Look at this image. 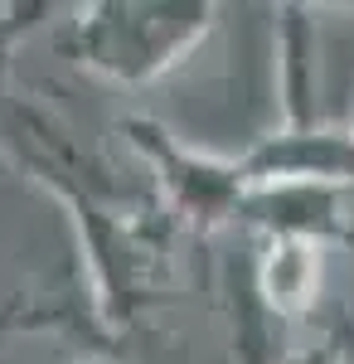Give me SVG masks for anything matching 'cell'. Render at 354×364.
Segmentation results:
<instances>
[{"label":"cell","mask_w":354,"mask_h":364,"mask_svg":"<svg viewBox=\"0 0 354 364\" xmlns=\"http://www.w3.org/2000/svg\"><path fill=\"white\" fill-rule=\"evenodd\" d=\"M247 185H354V127L350 132H281L252 146L243 161Z\"/></svg>","instance_id":"3957f363"},{"label":"cell","mask_w":354,"mask_h":364,"mask_svg":"<svg viewBox=\"0 0 354 364\" xmlns=\"http://www.w3.org/2000/svg\"><path fill=\"white\" fill-rule=\"evenodd\" d=\"M277 54H281V112L286 132H316V20L301 5L277 10Z\"/></svg>","instance_id":"5b68a950"},{"label":"cell","mask_w":354,"mask_h":364,"mask_svg":"<svg viewBox=\"0 0 354 364\" xmlns=\"http://www.w3.org/2000/svg\"><path fill=\"white\" fill-rule=\"evenodd\" d=\"M281 364H340V350H335V340H321V345H306V350H296V355H286Z\"/></svg>","instance_id":"8992f818"},{"label":"cell","mask_w":354,"mask_h":364,"mask_svg":"<svg viewBox=\"0 0 354 364\" xmlns=\"http://www.w3.org/2000/svg\"><path fill=\"white\" fill-rule=\"evenodd\" d=\"M330 340H335V350H340V364H354V321L345 316V311H335Z\"/></svg>","instance_id":"52a82bcc"},{"label":"cell","mask_w":354,"mask_h":364,"mask_svg":"<svg viewBox=\"0 0 354 364\" xmlns=\"http://www.w3.org/2000/svg\"><path fill=\"white\" fill-rule=\"evenodd\" d=\"M238 219L267 228V238H296V243L350 238L340 228V190L335 185H247Z\"/></svg>","instance_id":"277c9868"},{"label":"cell","mask_w":354,"mask_h":364,"mask_svg":"<svg viewBox=\"0 0 354 364\" xmlns=\"http://www.w3.org/2000/svg\"><path fill=\"white\" fill-rule=\"evenodd\" d=\"M214 15V5L199 0H102L78 10L73 58L112 83H151L209 34Z\"/></svg>","instance_id":"6da1fadb"},{"label":"cell","mask_w":354,"mask_h":364,"mask_svg":"<svg viewBox=\"0 0 354 364\" xmlns=\"http://www.w3.org/2000/svg\"><path fill=\"white\" fill-rule=\"evenodd\" d=\"M132 146L156 166V180H161L165 199L175 214L194 219L199 228H214L218 219H233L247 199V180L238 161H214V156H199L194 146L175 141L161 122H146V117H132L122 127Z\"/></svg>","instance_id":"7a4b0ae2"}]
</instances>
